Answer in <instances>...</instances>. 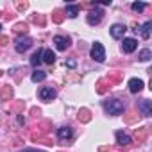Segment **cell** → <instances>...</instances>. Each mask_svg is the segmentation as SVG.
<instances>
[{
  "instance_id": "obj_1",
  "label": "cell",
  "mask_w": 152,
  "mask_h": 152,
  "mask_svg": "<svg viewBox=\"0 0 152 152\" xmlns=\"http://www.w3.org/2000/svg\"><path fill=\"white\" fill-rule=\"evenodd\" d=\"M104 109L109 115H122L124 109H125V106H124V102L120 99H109V100L104 102Z\"/></svg>"
},
{
  "instance_id": "obj_2",
  "label": "cell",
  "mask_w": 152,
  "mask_h": 152,
  "mask_svg": "<svg viewBox=\"0 0 152 152\" xmlns=\"http://www.w3.org/2000/svg\"><path fill=\"white\" fill-rule=\"evenodd\" d=\"M91 57L97 61V63H104L106 61V50H104V47H102V43H99V41H95L93 43V47H91Z\"/></svg>"
},
{
  "instance_id": "obj_3",
  "label": "cell",
  "mask_w": 152,
  "mask_h": 152,
  "mask_svg": "<svg viewBox=\"0 0 152 152\" xmlns=\"http://www.w3.org/2000/svg\"><path fill=\"white\" fill-rule=\"evenodd\" d=\"M102 16H104V13L99 9V4H97V6L91 7L90 13H88V23H90V25H99L100 20H102Z\"/></svg>"
},
{
  "instance_id": "obj_4",
  "label": "cell",
  "mask_w": 152,
  "mask_h": 152,
  "mask_svg": "<svg viewBox=\"0 0 152 152\" xmlns=\"http://www.w3.org/2000/svg\"><path fill=\"white\" fill-rule=\"evenodd\" d=\"M31 45H32V39L29 38V36H20L18 39H16V45H15V48H16V52H25V50H29L31 48Z\"/></svg>"
},
{
  "instance_id": "obj_5",
  "label": "cell",
  "mask_w": 152,
  "mask_h": 152,
  "mask_svg": "<svg viewBox=\"0 0 152 152\" xmlns=\"http://www.w3.org/2000/svg\"><path fill=\"white\" fill-rule=\"evenodd\" d=\"M138 48V41L134 38H124V43H122V50L125 54H131Z\"/></svg>"
},
{
  "instance_id": "obj_6",
  "label": "cell",
  "mask_w": 152,
  "mask_h": 152,
  "mask_svg": "<svg viewBox=\"0 0 152 152\" xmlns=\"http://www.w3.org/2000/svg\"><path fill=\"white\" fill-rule=\"evenodd\" d=\"M125 31H127V27L122 25V23H115V25L109 29V32H111V36H113L115 39H122L124 34H125Z\"/></svg>"
},
{
  "instance_id": "obj_7",
  "label": "cell",
  "mask_w": 152,
  "mask_h": 152,
  "mask_svg": "<svg viewBox=\"0 0 152 152\" xmlns=\"http://www.w3.org/2000/svg\"><path fill=\"white\" fill-rule=\"evenodd\" d=\"M39 99L41 100H45V102H50V100H54L56 99V90L54 88H41L39 90Z\"/></svg>"
},
{
  "instance_id": "obj_8",
  "label": "cell",
  "mask_w": 152,
  "mask_h": 152,
  "mask_svg": "<svg viewBox=\"0 0 152 152\" xmlns=\"http://www.w3.org/2000/svg\"><path fill=\"white\" fill-rule=\"evenodd\" d=\"M54 43H56V48L57 50H66L70 47V38L68 36H56L54 38Z\"/></svg>"
},
{
  "instance_id": "obj_9",
  "label": "cell",
  "mask_w": 152,
  "mask_h": 152,
  "mask_svg": "<svg viewBox=\"0 0 152 152\" xmlns=\"http://www.w3.org/2000/svg\"><path fill=\"white\" fill-rule=\"evenodd\" d=\"M138 111H141V115L143 116H150L152 115V102L150 100H141L140 104H138Z\"/></svg>"
},
{
  "instance_id": "obj_10",
  "label": "cell",
  "mask_w": 152,
  "mask_h": 152,
  "mask_svg": "<svg viewBox=\"0 0 152 152\" xmlns=\"http://www.w3.org/2000/svg\"><path fill=\"white\" fill-rule=\"evenodd\" d=\"M79 11H81L79 4H68L66 9H64V16H68V18H75V16L79 15Z\"/></svg>"
},
{
  "instance_id": "obj_11",
  "label": "cell",
  "mask_w": 152,
  "mask_h": 152,
  "mask_svg": "<svg viewBox=\"0 0 152 152\" xmlns=\"http://www.w3.org/2000/svg\"><path fill=\"white\" fill-rule=\"evenodd\" d=\"M143 90V81L141 79H131L129 81V91L131 93H140Z\"/></svg>"
},
{
  "instance_id": "obj_12",
  "label": "cell",
  "mask_w": 152,
  "mask_h": 152,
  "mask_svg": "<svg viewBox=\"0 0 152 152\" xmlns=\"http://www.w3.org/2000/svg\"><path fill=\"white\" fill-rule=\"evenodd\" d=\"M116 143H118L120 147H127V145H131V138H129V134H125L124 131H118V132H116Z\"/></svg>"
},
{
  "instance_id": "obj_13",
  "label": "cell",
  "mask_w": 152,
  "mask_h": 152,
  "mask_svg": "<svg viewBox=\"0 0 152 152\" xmlns=\"http://www.w3.org/2000/svg\"><path fill=\"white\" fill-rule=\"evenodd\" d=\"M72 127H59L57 129V138L61 140V141H64V140H70L72 138Z\"/></svg>"
},
{
  "instance_id": "obj_14",
  "label": "cell",
  "mask_w": 152,
  "mask_h": 152,
  "mask_svg": "<svg viewBox=\"0 0 152 152\" xmlns=\"http://www.w3.org/2000/svg\"><path fill=\"white\" fill-rule=\"evenodd\" d=\"M41 61H45L47 64H52V63L56 61V54H54L52 50L45 48V50H43V54H41Z\"/></svg>"
},
{
  "instance_id": "obj_15",
  "label": "cell",
  "mask_w": 152,
  "mask_h": 152,
  "mask_svg": "<svg viewBox=\"0 0 152 152\" xmlns=\"http://www.w3.org/2000/svg\"><path fill=\"white\" fill-rule=\"evenodd\" d=\"M31 79H32V83H41V81H45V79H47V73L36 68V70L32 72V75H31Z\"/></svg>"
},
{
  "instance_id": "obj_16",
  "label": "cell",
  "mask_w": 152,
  "mask_h": 152,
  "mask_svg": "<svg viewBox=\"0 0 152 152\" xmlns=\"http://www.w3.org/2000/svg\"><path fill=\"white\" fill-rule=\"evenodd\" d=\"M41 54H43V50H41V48H38V50L32 54V57H31V64H32L34 68H38V64L41 63Z\"/></svg>"
},
{
  "instance_id": "obj_17",
  "label": "cell",
  "mask_w": 152,
  "mask_h": 152,
  "mask_svg": "<svg viewBox=\"0 0 152 152\" xmlns=\"http://www.w3.org/2000/svg\"><path fill=\"white\" fill-rule=\"evenodd\" d=\"M150 31H152V22L143 23V27H141V38L143 39H148L150 38Z\"/></svg>"
},
{
  "instance_id": "obj_18",
  "label": "cell",
  "mask_w": 152,
  "mask_h": 152,
  "mask_svg": "<svg viewBox=\"0 0 152 152\" xmlns=\"http://www.w3.org/2000/svg\"><path fill=\"white\" fill-rule=\"evenodd\" d=\"M147 136H148V127H141V129H136V140H138V141H143Z\"/></svg>"
},
{
  "instance_id": "obj_19",
  "label": "cell",
  "mask_w": 152,
  "mask_h": 152,
  "mask_svg": "<svg viewBox=\"0 0 152 152\" xmlns=\"http://www.w3.org/2000/svg\"><path fill=\"white\" fill-rule=\"evenodd\" d=\"M0 95H2L4 100H9V99L13 97V88H11V86H4V88H2V93H0Z\"/></svg>"
},
{
  "instance_id": "obj_20",
  "label": "cell",
  "mask_w": 152,
  "mask_h": 152,
  "mask_svg": "<svg viewBox=\"0 0 152 152\" xmlns=\"http://www.w3.org/2000/svg\"><path fill=\"white\" fill-rule=\"evenodd\" d=\"M13 31H15L16 34H27V23H22V22H20V23H16V25H15V29H13Z\"/></svg>"
},
{
  "instance_id": "obj_21",
  "label": "cell",
  "mask_w": 152,
  "mask_h": 152,
  "mask_svg": "<svg viewBox=\"0 0 152 152\" xmlns=\"http://www.w3.org/2000/svg\"><path fill=\"white\" fill-rule=\"evenodd\" d=\"M79 120H81V122H90V120H91L90 111H88V109H81V111H79Z\"/></svg>"
},
{
  "instance_id": "obj_22",
  "label": "cell",
  "mask_w": 152,
  "mask_h": 152,
  "mask_svg": "<svg viewBox=\"0 0 152 152\" xmlns=\"http://www.w3.org/2000/svg\"><path fill=\"white\" fill-rule=\"evenodd\" d=\"M150 57H152V52H150L148 48H143V50L140 52V61H143V63H145V61H148Z\"/></svg>"
},
{
  "instance_id": "obj_23",
  "label": "cell",
  "mask_w": 152,
  "mask_h": 152,
  "mask_svg": "<svg viewBox=\"0 0 152 152\" xmlns=\"http://www.w3.org/2000/svg\"><path fill=\"white\" fill-rule=\"evenodd\" d=\"M52 20H54L56 23H61V22L64 20V15H63V11H54V13H52Z\"/></svg>"
},
{
  "instance_id": "obj_24",
  "label": "cell",
  "mask_w": 152,
  "mask_h": 152,
  "mask_svg": "<svg viewBox=\"0 0 152 152\" xmlns=\"http://www.w3.org/2000/svg\"><path fill=\"white\" fill-rule=\"evenodd\" d=\"M32 22H34L36 25H41V27H43V25H45V16H43V15H34V16H32Z\"/></svg>"
},
{
  "instance_id": "obj_25",
  "label": "cell",
  "mask_w": 152,
  "mask_h": 152,
  "mask_svg": "<svg viewBox=\"0 0 152 152\" xmlns=\"http://www.w3.org/2000/svg\"><path fill=\"white\" fill-rule=\"evenodd\" d=\"M106 84H109L106 79H102V81H99V88H97V91L99 93H106V90L109 88V86H106Z\"/></svg>"
},
{
  "instance_id": "obj_26",
  "label": "cell",
  "mask_w": 152,
  "mask_h": 152,
  "mask_svg": "<svg viewBox=\"0 0 152 152\" xmlns=\"http://www.w3.org/2000/svg\"><path fill=\"white\" fill-rule=\"evenodd\" d=\"M145 6H147V4H143V2H134L131 7H132V11H136V13H141V11L145 9Z\"/></svg>"
},
{
  "instance_id": "obj_27",
  "label": "cell",
  "mask_w": 152,
  "mask_h": 152,
  "mask_svg": "<svg viewBox=\"0 0 152 152\" xmlns=\"http://www.w3.org/2000/svg\"><path fill=\"white\" fill-rule=\"evenodd\" d=\"M27 7H29V4H27V2H16V9H20V11L27 9Z\"/></svg>"
},
{
  "instance_id": "obj_28",
  "label": "cell",
  "mask_w": 152,
  "mask_h": 152,
  "mask_svg": "<svg viewBox=\"0 0 152 152\" xmlns=\"http://www.w3.org/2000/svg\"><path fill=\"white\" fill-rule=\"evenodd\" d=\"M75 64H77V63H75V59H68L66 61V66L68 68H75Z\"/></svg>"
},
{
  "instance_id": "obj_29",
  "label": "cell",
  "mask_w": 152,
  "mask_h": 152,
  "mask_svg": "<svg viewBox=\"0 0 152 152\" xmlns=\"http://www.w3.org/2000/svg\"><path fill=\"white\" fill-rule=\"evenodd\" d=\"M18 152H43V150H36V148H22Z\"/></svg>"
},
{
  "instance_id": "obj_30",
  "label": "cell",
  "mask_w": 152,
  "mask_h": 152,
  "mask_svg": "<svg viewBox=\"0 0 152 152\" xmlns=\"http://www.w3.org/2000/svg\"><path fill=\"white\" fill-rule=\"evenodd\" d=\"M7 43V38L6 36H0V45H6Z\"/></svg>"
},
{
  "instance_id": "obj_31",
  "label": "cell",
  "mask_w": 152,
  "mask_h": 152,
  "mask_svg": "<svg viewBox=\"0 0 152 152\" xmlns=\"http://www.w3.org/2000/svg\"><path fill=\"white\" fill-rule=\"evenodd\" d=\"M100 152H111V148H107V147H102V148H100Z\"/></svg>"
},
{
  "instance_id": "obj_32",
  "label": "cell",
  "mask_w": 152,
  "mask_h": 152,
  "mask_svg": "<svg viewBox=\"0 0 152 152\" xmlns=\"http://www.w3.org/2000/svg\"><path fill=\"white\" fill-rule=\"evenodd\" d=\"M0 31H2V25H0Z\"/></svg>"
},
{
  "instance_id": "obj_33",
  "label": "cell",
  "mask_w": 152,
  "mask_h": 152,
  "mask_svg": "<svg viewBox=\"0 0 152 152\" xmlns=\"http://www.w3.org/2000/svg\"><path fill=\"white\" fill-rule=\"evenodd\" d=\"M0 15H2V11H0Z\"/></svg>"
}]
</instances>
